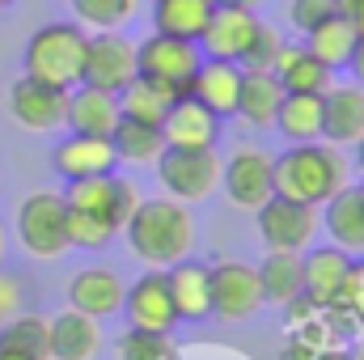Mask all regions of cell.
Returning a JSON list of instances; mask_svg holds the SVG:
<instances>
[{
    "mask_svg": "<svg viewBox=\"0 0 364 360\" xmlns=\"http://www.w3.org/2000/svg\"><path fill=\"white\" fill-rule=\"evenodd\" d=\"M127 327L136 331H157V335H170L178 327V314H174V297H170V280L161 268H144L123 292V309Z\"/></svg>",
    "mask_w": 364,
    "mask_h": 360,
    "instance_id": "cell-11",
    "label": "cell"
},
{
    "mask_svg": "<svg viewBox=\"0 0 364 360\" xmlns=\"http://www.w3.org/2000/svg\"><path fill=\"white\" fill-rule=\"evenodd\" d=\"M352 149H356V166H360V174H364V136L352 144Z\"/></svg>",
    "mask_w": 364,
    "mask_h": 360,
    "instance_id": "cell-45",
    "label": "cell"
},
{
    "mask_svg": "<svg viewBox=\"0 0 364 360\" xmlns=\"http://www.w3.org/2000/svg\"><path fill=\"white\" fill-rule=\"evenodd\" d=\"M356 195H360V203H364V179H360V182H356Z\"/></svg>",
    "mask_w": 364,
    "mask_h": 360,
    "instance_id": "cell-48",
    "label": "cell"
},
{
    "mask_svg": "<svg viewBox=\"0 0 364 360\" xmlns=\"http://www.w3.org/2000/svg\"><path fill=\"white\" fill-rule=\"evenodd\" d=\"M114 238H119V229L106 225L102 216L73 212V208H68V246H77V250H106Z\"/></svg>",
    "mask_w": 364,
    "mask_h": 360,
    "instance_id": "cell-35",
    "label": "cell"
},
{
    "mask_svg": "<svg viewBox=\"0 0 364 360\" xmlns=\"http://www.w3.org/2000/svg\"><path fill=\"white\" fill-rule=\"evenodd\" d=\"M64 203L73 212H90V216H102L106 225H114L123 233V225L132 221V212L140 208V186L127 179V174H97V179H81L68 182V191H60Z\"/></svg>",
    "mask_w": 364,
    "mask_h": 360,
    "instance_id": "cell-8",
    "label": "cell"
},
{
    "mask_svg": "<svg viewBox=\"0 0 364 360\" xmlns=\"http://www.w3.org/2000/svg\"><path fill=\"white\" fill-rule=\"evenodd\" d=\"M123 292H127V284L110 268H85L68 280V309L90 314L102 322V318H114L123 309Z\"/></svg>",
    "mask_w": 364,
    "mask_h": 360,
    "instance_id": "cell-19",
    "label": "cell"
},
{
    "mask_svg": "<svg viewBox=\"0 0 364 360\" xmlns=\"http://www.w3.org/2000/svg\"><path fill=\"white\" fill-rule=\"evenodd\" d=\"M110 149H114V162H119V166L149 170V166H157V157L166 153V136H161V127H153V123H136V119H123V115H119V123H114V132H110Z\"/></svg>",
    "mask_w": 364,
    "mask_h": 360,
    "instance_id": "cell-26",
    "label": "cell"
},
{
    "mask_svg": "<svg viewBox=\"0 0 364 360\" xmlns=\"http://www.w3.org/2000/svg\"><path fill=\"white\" fill-rule=\"evenodd\" d=\"M0 4H4V9H9V4H13V0H0Z\"/></svg>",
    "mask_w": 364,
    "mask_h": 360,
    "instance_id": "cell-49",
    "label": "cell"
},
{
    "mask_svg": "<svg viewBox=\"0 0 364 360\" xmlns=\"http://www.w3.org/2000/svg\"><path fill=\"white\" fill-rule=\"evenodd\" d=\"M326 17H335V0H292L288 4V21H292V30L305 38L314 26H322Z\"/></svg>",
    "mask_w": 364,
    "mask_h": 360,
    "instance_id": "cell-39",
    "label": "cell"
},
{
    "mask_svg": "<svg viewBox=\"0 0 364 360\" xmlns=\"http://www.w3.org/2000/svg\"><path fill=\"white\" fill-rule=\"evenodd\" d=\"M9 119L21 132H60L64 127V110H68V90L34 81V77H17L9 85V102H4Z\"/></svg>",
    "mask_w": 364,
    "mask_h": 360,
    "instance_id": "cell-13",
    "label": "cell"
},
{
    "mask_svg": "<svg viewBox=\"0 0 364 360\" xmlns=\"http://www.w3.org/2000/svg\"><path fill=\"white\" fill-rule=\"evenodd\" d=\"M85 38L90 30L77 21H47L26 38L21 51V68L34 81L60 85V90H77L81 85V68H85Z\"/></svg>",
    "mask_w": 364,
    "mask_h": 360,
    "instance_id": "cell-3",
    "label": "cell"
},
{
    "mask_svg": "<svg viewBox=\"0 0 364 360\" xmlns=\"http://www.w3.org/2000/svg\"><path fill=\"white\" fill-rule=\"evenodd\" d=\"M279 47H284V34L275 30V26H259V34H255V43H250V51H246V60L237 64L242 73H272L275 55H279Z\"/></svg>",
    "mask_w": 364,
    "mask_h": 360,
    "instance_id": "cell-37",
    "label": "cell"
},
{
    "mask_svg": "<svg viewBox=\"0 0 364 360\" xmlns=\"http://www.w3.org/2000/svg\"><path fill=\"white\" fill-rule=\"evenodd\" d=\"M259 13L255 9H233V4H216L212 21L203 26L199 34V51L203 60H229V64H242L255 34H259Z\"/></svg>",
    "mask_w": 364,
    "mask_h": 360,
    "instance_id": "cell-14",
    "label": "cell"
},
{
    "mask_svg": "<svg viewBox=\"0 0 364 360\" xmlns=\"http://www.w3.org/2000/svg\"><path fill=\"white\" fill-rule=\"evenodd\" d=\"M17 242L30 259H64L68 246V203L60 191H30L13 216Z\"/></svg>",
    "mask_w": 364,
    "mask_h": 360,
    "instance_id": "cell-4",
    "label": "cell"
},
{
    "mask_svg": "<svg viewBox=\"0 0 364 360\" xmlns=\"http://www.w3.org/2000/svg\"><path fill=\"white\" fill-rule=\"evenodd\" d=\"M123 238L132 246V255L144 268H174L182 259H191L195 250V216L191 208L161 195V199H140V208L132 212V221L123 225Z\"/></svg>",
    "mask_w": 364,
    "mask_h": 360,
    "instance_id": "cell-1",
    "label": "cell"
},
{
    "mask_svg": "<svg viewBox=\"0 0 364 360\" xmlns=\"http://www.w3.org/2000/svg\"><path fill=\"white\" fill-rule=\"evenodd\" d=\"M51 166L64 182H81V179H97V174H114V149L106 136H77L64 132V140L51 149Z\"/></svg>",
    "mask_w": 364,
    "mask_h": 360,
    "instance_id": "cell-16",
    "label": "cell"
},
{
    "mask_svg": "<svg viewBox=\"0 0 364 360\" xmlns=\"http://www.w3.org/2000/svg\"><path fill=\"white\" fill-rule=\"evenodd\" d=\"M4 250H9V233H4V225H0V263H4Z\"/></svg>",
    "mask_w": 364,
    "mask_h": 360,
    "instance_id": "cell-46",
    "label": "cell"
},
{
    "mask_svg": "<svg viewBox=\"0 0 364 360\" xmlns=\"http://www.w3.org/2000/svg\"><path fill=\"white\" fill-rule=\"evenodd\" d=\"M199 64H203V51L191 38H174V34H157L153 30L149 38L136 43L140 77H149V81H157V85H166L174 93H186L191 77L199 73Z\"/></svg>",
    "mask_w": 364,
    "mask_h": 360,
    "instance_id": "cell-7",
    "label": "cell"
},
{
    "mask_svg": "<svg viewBox=\"0 0 364 360\" xmlns=\"http://www.w3.org/2000/svg\"><path fill=\"white\" fill-rule=\"evenodd\" d=\"M0 348L47 360V318L43 314H13L0 322Z\"/></svg>",
    "mask_w": 364,
    "mask_h": 360,
    "instance_id": "cell-34",
    "label": "cell"
},
{
    "mask_svg": "<svg viewBox=\"0 0 364 360\" xmlns=\"http://www.w3.org/2000/svg\"><path fill=\"white\" fill-rule=\"evenodd\" d=\"M0 13H4V4H0Z\"/></svg>",
    "mask_w": 364,
    "mask_h": 360,
    "instance_id": "cell-51",
    "label": "cell"
},
{
    "mask_svg": "<svg viewBox=\"0 0 364 360\" xmlns=\"http://www.w3.org/2000/svg\"><path fill=\"white\" fill-rule=\"evenodd\" d=\"M352 360H364V352H360V356H352Z\"/></svg>",
    "mask_w": 364,
    "mask_h": 360,
    "instance_id": "cell-50",
    "label": "cell"
},
{
    "mask_svg": "<svg viewBox=\"0 0 364 360\" xmlns=\"http://www.w3.org/2000/svg\"><path fill=\"white\" fill-rule=\"evenodd\" d=\"M259 284H263V301L267 305H296L305 297V271H301V255H288V250H267V259L259 263Z\"/></svg>",
    "mask_w": 364,
    "mask_h": 360,
    "instance_id": "cell-27",
    "label": "cell"
},
{
    "mask_svg": "<svg viewBox=\"0 0 364 360\" xmlns=\"http://www.w3.org/2000/svg\"><path fill=\"white\" fill-rule=\"evenodd\" d=\"M0 360H38V356H26V352H13V348H0Z\"/></svg>",
    "mask_w": 364,
    "mask_h": 360,
    "instance_id": "cell-44",
    "label": "cell"
},
{
    "mask_svg": "<svg viewBox=\"0 0 364 360\" xmlns=\"http://www.w3.org/2000/svg\"><path fill=\"white\" fill-rule=\"evenodd\" d=\"M263 284L255 263L242 259H220L212 263V314L225 322H246L263 309Z\"/></svg>",
    "mask_w": 364,
    "mask_h": 360,
    "instance_id": "cell-12",
    "label": "cell"
},
{
    "mask_svg": "<svg viewBox=\"0 0 364 360\" xmlns=\"http://www.w3.org/2000/svg\"><path fill=\"white\" fill-rule=\"evenodd\" d=\"M174 97H178L174 90H166V85H157V81H149V77H136L127 90L119 93V115H123V119H136V123L161 127V119L170 115Z\"/></svg>",
    "mask_w": 364,
    "mask_h": 360,
    "instance_id": "cell-32",
    "label": "cell"
},
{
    "mask_svg": "<svg viewBox=\"0 0 364 360\" xmlns=\"http://www.w3.org/2000/svg\"><path fill=\"white\" fill-rule=\"evenodd\" d=\"M212 13H216V0H153V30L199 43Z\"/></svg>",
    "mask_w": 364,
    "mask_h": 360,
    "instance_id": "cell-30",
    "label": "cell"
},
{
    "mask_svg": "<svg viewBox=\"0 0 364 360\" xmlns=\"http://www.w3.org/2000/svg\"><path fill=\"white\" fill-rule=\"evenodd\" d=\"M272 73H275V81L284 85V93H326L331 81H335V73L326 64H318L305 43H284L272 64Z\"/></svg>",
    "mask_w": 364,
    "mask_h": 360,
    "instance_id": "cell-25",
    "label": "cell"
},
{
    "mask_svg": "<svg viewBox=\"0 0 364 360\" xmlns=\"http://www.w3.org/2000/svg\"><path fill=\"white\" fill-rule=\"evenodd\" d=\"M17 305H21V280L0 271V314H4V318H13V314H17Z\"/></svg>",
    "mask_w": 364,
    "mask_h": 360,
    "instance_id": "cell-40",
    "label": "cell"
},
{
    "mask_svg": "<svg viewBox=\"0 0 364 360\" xmlns=\"http://www.w3.org/2000/svg\"><path fill=\"white\" fill-rule=\"evenodd\" d=\"M343 186H348V157H343V149H335L326 140L288 144L279 157H272V191L284 199L322 208Z\"/></svg>",
    "mask_w": 364,
    "mask_h": 360,
    "instance_id": "cell-2",
    "label": "cell"
},
{
    "mask_svg": "<svg viewBox=\"0 0 364 360\" xmlns=\"http://www.w3.org/2000/svg\"><path fill=\"white\" fill-rule=\"evenodd\" d=\"M318 225L326 229L331 246H339L348 255H364V203L356 195V186H343L339 195H331L322 203Z\"/></svg>",
    "mask_w": 364,
    "mask_h": 360,
    "instance_id": "cell-24",
    "label": "cell"
},
{
    "mask_svg": "<svg viewBox=\"0 0 364 360\" xmlns=\"http://www.w3.org/2000/svg\"><path fill=\"white\" fill-rule=\"evenodd\" d=\"M68 4L77 13V26L93 34V30H127L140 17L144 0H68Z\"/></svg>",
    "mask_w": 364,
    "mask_h": 360,
    "instance_id": "cell-33",
    "label": "cell"
},
{
    "mask_svg": "<svg viewBox=\"0 0 364 360\" xmlns=\"http://www.w3.org/2000/svg\"><path fill=\"white\" fill-rule=\"evenodd\" d=\"M272 127L288 144L322 140V93H284Z\"/></svg>",
    "mask_w": 364,
    "mask_h": 360,
    "instance_id": "cell-28",
    "label": "cell"
},
{
    "mask_svg": "<svg viewBox=\"0 0 364 360\" xmlns=\"http://www.w3.org/2000/svg\"><path fill=\"white\" fill-rule=\"evenodd\" d=\"M259 238L267 250H288V255H305L318 238V208L309 203H296V199H284V195H272L259 212Z\"/></svg>",
    "mask_w": 364,
    "mask_h": 360,
    "instance_id": "cell-10",
    "label": "cell"
},
{
    "mask_svg": "<svg viewBox=\"0 0 364 360\" xmlns=\"http://www.w3.org/2000/svg\"><path fill=\"white\" fill-rule=\"evenodd\" d=\"M102 352V322L90 314L64 309L47 318V360H97Z\"/></svg>",
    "mask_w": 364,
    "mask_h": 360,
    "instance_id": "cell-18",
    "label": "cell"
},
{
    "mask_svg": "<svg viewBox=\"0 0 364 360\" xmlns=\"http://www.w3.org/2000/svg\"><path fill=\"white\" fill-rule=\"evenodd\" d=\"M356 43H360L356 26H352V21H343L339 13H335V17H326L322 26H314V30L305 34V47H309V55H314L318 64H326L331 73L348 68V60H352Z\"/></svg>",
    "mask_w": 364,
    "mask_h": 360,
    "instance_id": "cell-31",
    "label": "cell"
},
{
    "mask_svg": "<svg viewBox=\"0 0 364 360\" xmlns=\"http://www.w3.org/2000/svg\"><path fill=\"white\" fill-rule=\"evenodd\" d=\"M166 280H170V297H174L178 322L212 318V263L182 259L174 268H166Z\"/></svg>",
    "mask_w": 364,
    "mask_h": 360,
    "instance_id": "cell-21",
    "label": "cell"
},
{
    "mask_svg": "<svg viewBox=\"0 0 364 360\" xmlns=\"http://www.w3.org/2000/svg\"><path fill=\"white\" fill-rule=\"evenodd\" d=\"M114 123H119V97H114V93H102V90H93V85L68 90L64 132H77V136H106V140H110Z\"/></svg>",
    "mask_w": 364,
    "mask_h": 360,
    "instance_id": "cell-23",
    "label": "cell"
},
{
    "mask_svg": "<svg viewBox=\"0 0 364 360\" xmlns=\"http://www.w3.org/2000/svg\"><path fill=\"white\" fill-rule=\"evenodd\" d=\"M279 102H284V85L275 81V73H242L237 119H246L255 132H272Z\"/></svg>",
    "mask_w": 364,
    "mask_h": 360,
    "instance_id": "cell-29",
    "label": "cell"
},
{
    "mask_svg": "<svg viewBox=\"0 0 364 360\" xmlns=\"http://www.w3.org/2000/svg\"><path fill=\"white\" fill-rule=\"evenodd\" d=\"M119 360H174V344H170V335L132 327L119 335Z\"/></svg>",
    "mask_w": 364,
    "mask_h": 360,
    "instance_id": "cell-36",
    "label": "cell"
},
{
    "mask_svg": "<svg viewBox=\"0 0 364 360\" xmlns=\"http://www.w3.org/2000/svg\"><path fill=\"white\" fill-rule=\"evenodd\" d=\"M220 191L237 212H259L272 199V153L259 144H237L220 162Z\"/></svg>",
    "mask_w": 364,
    "mask_h": 360,
    "instance_id": "cell-9",
    "label": "cell"
},
{
    "mask_svg": "<svg viewBox=\"0 0 364 360\" xmlns=\"http://www.w3.org/2000/svg\"><path fill=\"white\" fill-rule=\"evenodd\" d=\"M161 136H166V149H216L220 119L208 106H199L191 93H178L170 115L161 119Z\"/></svg>",
    "mask_w": 364,
    "mask_h": 360,
    "instance_id": "cell-17",
    "label": "cell"
},
{
    "mask_svg": "<svg viewBox=\"0 0 364 360\" xmlns=\"http://www.w3.org/2000/svg\"><path fill=\"white\" fill-rule=\"evenodd\" d=\"M335 13H339L343 21H352L356 34H364V0H335Z\"/></svg>",
    "mask_w": 364,
    "mask_h": 360,
    "instance_id": "cell-41",
    "label": "cell"
},
{
    "mask_svg": "<svg viewBox=\"0 0 364 360\" xmlns=\"http://www.w3.org/2000/svg\"><path fill=\"white\" fill-rule=\"evenodd\" d=\"M161 191L178 203H203L220 186V157L216 149H166L153 166Z\"/></svg>",
    "mask_w": 364,
    "mask_h": 360,
    "instance_id": "cell-5",
    "label": "cell"
},
{
    "mask_svg": "<svg viewBox=\"0 0 364 360\" xmlns=\"http://www.w3.org/2000/svg\"><path fill=\"white\" fill-rule=\"evenodd\" d=\"M364 136V85L331 81L322 93V140L335 149H352Z\"/></svg>",
    "mask_w": 364,
    "mask_h": 360,
    "instance_id": "cell-15",
    "label": "cell"
},
{
    "mask_svg": "<svg viewBox=\"0 0 364 360\" xmlns=\"http://www.w3.org/2000/svg\"><path fill=\"white\" fill-rule=\"evenodd\" d=\"M348 68H352V81H356V85H364V38L356 43V51H352Z\"/></svg>",
    "mask_w": 364,
    "mask_h": 360,
    "instance_id": "cell-42",
    "label": "cell"
},
{
    "mask_svg": "<svg viewBox=\"0 0 364 360\" xmlns=\"http://www.w3.org/2000/svg\"><path fill=\"white\" fill-rule=\"evenodd\" d=\"M186 93L208 106L216 119H233L237 115V93H242V68L229 64V60H203L199 73L191 77Z\"/></svg>",
    "mask_w": 364,
    "mask_h": 360,
    "instance_id": "cell-22",
    "label": "cell"
},
{
    "mask_svg": "<svg viewBox=\"0 0 364 360\" xmlns=\"http://www.w3.org/2000/svg\"><path fill=\"white\" fill-rule=\"evenodd\" d=\"M314 360H352V356H339V352H318Z\"/></svg>",
    "mask_w": 364,
    "mask_h": 360,
    "instance_id": "cell-47",
    "label": "cell"
},
{
    "mask_svg": "<svg viewBox=\"0 0 364 360\" xmlns=\"http://www.w3.org/2000/svg\"><path fill=\"white\" fill-rule=\"evenodd\" d=\"M136 77H140V68H136V38H127V30H93L85 38L81 85H93V90L119 97Z\"/></svg>",
    "mask_w": 364,
    "mask_h": 360,
    "instance_id": "cell-6",
    "label": "cell"
},
{
    "mask_svg": "<svg viewBox=\"0 0 364 360\" xmlns=\"http://www.w3.org/2000/svg\"><path fill=\"white\" fill-rule=\"evenodd\" d=\"M0 322H4V314H0Z\"/></svg>",
    "mask_w": 364,
    "mask_h": 360,
    "instance_id": "cell-52",
    "label": "cell"
},
{
    "mask_svg": "<svg viewBox=\"0 0 364 360\" xmlns=\"http://www.w3.org/2000/svg\"><path fill=\"white\" fill-rule=\"evenodd\" d=\"M216 4H233V9H255V13H259L267 0H216Z\"/></svg>",
    "mask_w": 364,
    "mask_h": 360,
    "instance_id": "cell-43",
    "label": "cell"
},
{
    "mask_svg": "<svg viewBox=\"0 0 364 360\" xmlns=\"http://www.w3.org/2000/svg\"><path fill=\"white\" fill-rule=\"evenodd\" d=\"M348 268H352V255L339 250V246H314L301 255V271H305V301L314 309H331L343 280H348Z\"/></svg>",
    "mask_w": 364,
    "mask_h": 360,
    "instance_id": "cell-20",
    "label": "cell"
},
{
    "mask_svg": "<svg viewBox=\"0 0 364 360\" xmlns=\"http://www.w3.org/2000/svg\"><path fill=\"white\" fill-rule=\"evenodd\" d=\"M331 309H339L343 318H352V322L364 327V263L348 268V280H343V288H339V297H335Z\"/></svg>",
    "mask_w": 364,
    "mask_h": 360,
    "instance_id": "cell-38",
    "label": "cell"
}]
</instances>
